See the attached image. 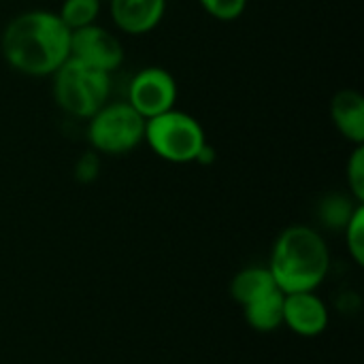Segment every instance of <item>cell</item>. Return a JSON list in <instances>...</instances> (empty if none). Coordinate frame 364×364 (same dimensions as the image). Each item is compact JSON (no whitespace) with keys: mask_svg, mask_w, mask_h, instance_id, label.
I'll return each instance as SVG.
<instances>
[{"mask_svg":"<svg viewBox=\"0 0 364 364\" xmlns=\"http://www.w3.org/2000/svg\"><path fill=\"white\" fill-rule=\"evenodd\" d=\"M0 53L19 75L51 77L70 58V30L55 11L30 9L9 19Z\"/></svg>","mask_w":364,"mask_h":364,"instance_id":"1","label":"cell"},{"mask_svg":"<svg viewBox=\"0 0 364 364\" xmlns=\"http://www.w3.org/2000/svg\"><path fill=\"white\" fill-rule=\"evenodd\" d=\"M267 269L284 294L316 292L331 271V250L316 228L294 224L275 239Z\"/></svg>","mask_w":364,"mask_h":364,"instance_id":"2","label":"cell"},{"mask_svg":"<svg viewBox=\"0 0 364 364\" xmlns=\"http://www.w3.org/2000/svg\"><path fill=\"white\" fill-rule=\"evenodd\" d=\"M51 94L60 111L90 119L111 98V75L68 58L51 75Z\"/></svg>","mask_w":364,"mask_h":364,"instance_id":"3","label":"cell"},{"mask_svg":"<svg viewBox=\"0 0 364 364\" xmlns=\"http://www.w3.org/2000/svg\"><path fill=\"white\" fill-rule=\"evenodd\" d=\"M143 143L164 162L192 164L209 141L203 124L192 113L173 107L145 119Z\"/></svg>","mask_w":364,"mask_h":364,"instance_id":"4","label":"cell"},{"mask_svg":"<svg viewBox=\"0 0 364 364\" xmlns=\"http://www.w3.org/2000/svg\"><path fill=\"white\" fill-rule=\"evenodd\" d=\"M85 122L90 149L100 156H126L143 143L145 119L126 100L105 102Z\"/></svg>","mask_w":364,"mask_h":364,"instance_id":"5","label":"cell"},{"mask_svg":"<svg viewBox=\"0 0 364 364\" xmlns=\"http://www.w3.org/2000/svg\"><path fill=\"white\" fill-rule=\"evenodd\" d=\"M179 85L175 75L164 66H145L136 70L128 83L126 102L143 117H156L177 107Z\"/></svg>","mask_w":364,"mask_h":364,"instance_id":"6","label":"cell"},{"mask_svg":"<svg viewBox=\"0 0 364 364\" xmlns=\"http://www.w3.org/2000/svg\"><path fill=\"white\" fill-rule=\"evenodd\" d=\"M70 58L96 70L113 75L117 68H122L126 49L122 38L113 30L100 23H92L70 32Z\"/></svg>","mask_w":364,"mask_h":364,"instance_id":"7","label":"cell"},{"mask_svg":"<svg viewBox=\"0 0 364 364\" xmlns=\"http://www.w3.org/2000/svg\"><path fill=\"white\" fill-rule=\"evenodd\" d=\"M328 307L316 292L284 294V326L299 337H320L328 328Z\"/></svg>","mask_w":364,"mask_h":364,"instance_id":"8","label":"cell"},{"mask_svg":"<svg viewBox=\"0 0 364 364\" xmlns=\"http://www.w3.org/2000/svg\"><path fill=\"white\" fill-rule=\"evenodd\" d=\"M109 13L122 34L143 36L162 23L166 0H109Z\"/></svg>","mask_w":364,"mask_h":364,"instance_id":"9","label":"cell"},{"mask_svg":"<svg viewBox=\"0 0 364 364\" xmlns=\"http://www.w3.org/2000/svg\"><path fill=\"white\" fill-rule=\"evenodd\" d=\"M331 119L348 143L364 145V96L358 90L346 87L333 96Z\"/></svg>","mask_w":364,"mask_h":364,"instance_id":"10","label":"cell"},{"mask_svg":"<svg viewBox=\"0 0 364 364\" xmlns=\"http://www.w3.org/2000/svg\"><path fill=\"white\" fill-rule=\"evenodd\" d=\"M245 322L258 333H273L284 326V292L279 288L243 305Z\"/></svg>","mask_w":364,"mask_h":364,"instance_id":"11","label":"cell"},{"mask_svg":"<svg viewBox=\"0 0 364 364\" xmlns=\"http://www.w3.org/2000/svg\"><path fill=\"white\" fill-rule=\"evenodd\" d=\"M275 288L277 286L267 267H247V269L239 271L230 282V294L241 307Z\"/></svg>","mask_w":364,"mask_h":364,"instance_id":"12","label":"cell"},{"mask_svg":"<svg viewBox=\"0 0 364 364\" xmlns=\"http://www.w3.org/2000/svg\"><path fill=\"white\" fill-rule=\"evenodd\" d=\"M100 11H102V0H62L55 13L64 21V26L73 32L98 23Z\"/></svg>","mask_w":364,"mask_h":364,"instance_id":"13","label":"cell"},{"mask_svg":"<svg viewBox=\"0 0 364 364\" xmlns=\"http://www.w3.org/2000/svg\"><path fill=\"white\" fill-rule=\"evenodd\" d=\"M358 205L350 194H328L322 203H320V220L324 222V226L328 228H337L343 230V226L348 224V220L352 218V213L356 211Z\"/></svg>","mask_w":364,"mask_h":364,"instance_id":"14","label":"cell"},{"mask_svg":"<svg viewBox=\"0 0 364 364\" xmlns=\"http://www.w3.org/2000/svg\"><path fill=\"white\" fill-rule=\"evenodd\" d=\"M346 232V245L352 256V260L363 267L364 264V205H358L348 224L343 226Z\"/></svg>","mask_w":364,"mask_h":364,"instance_id":"15","label":"cell"},{"mask_svg":"<svg viewBox=\"0 0 364 364\" xmlns=\"http://www.w3.org/2000/svg\"><path fill=\"white\" fill-rule=\"evenodd\" d=\"M346 179L350 196L356 203H364V145H354L346 164Z\"/></svg>","mask_w":364,"mask_h":364,"instance_id":"16","label":"cell"},{"mask_svg":"<svg viewBox=\"0 0 364 364\" xmlns=\"http://www.w3.org/2000/svg\"><path fill=\"white\" fill-rule=\"evenodd\" d=\"M247 2L250 0H198L200 9L218 21H237L245 13Z\"/></svg>","mask_w":364,"mask_h":364,"instance_id":"17","label":"cell"},{"mask_svg":"<svg viewBox=\"0 0 364 364\" xmlns=\"http://www.w3.org/2000/svg\"><path fill=\"white\" fill-rule=\"evenodd\" d=\"M100 175V154L94 149L83 151L75 162V179L81 183H92Z\"/></svg>","mask_w":364,"mask_h":364,"instance_id":"18","label":"cell"},{"mask_svg":"<svg viewBox=\"0 0 364 364\" xmlns=\"http://www.w3.org/2000/svg\"><path fill=\"white\" fill-rule=\"evenodd\" d=\"M213 160H215V147L207 143V145L200 149V154L196 156V164H211Z\"/></svg>","mask_w":364,"mask_h":364,"instance_id":"19","label":"cell"}]
</instances>
